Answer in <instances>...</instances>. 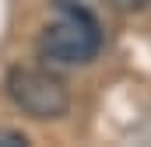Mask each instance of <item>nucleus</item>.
<instances>
[{
	"mask_svg": "<svg viewBox=\"0 0 151 147\" xmlns=\"http://www.w3.org/2000/svg\"><path fill=\"white\" fill-rule=\"evenodd\" d=\"M99 49H102V32L84 11L46 25L42 35H39V53L46 60H53V63H63V67L91 63L99 56Z\"/></svg>",
	"mask_w": 151,
	"mask_h": 147,
	"instance_id": "f03ea898",
	"label": "nucleus"
},
{
	"mask_svg": "<svg viewBox=\"0 0 151 147\" xmlns=\"http://www.w3.org/2000/svg\"><path fill=\"white\" fill-rule=\"evenodd\" d=\"M25 144H28L25 133H18V130H4V126H0V147H25Z\"/></svg>",
	"mask_w": 151,
	"mask_h": 147,
	"instance_id": "7ed1b4c3",
	"label": "nucleus"
},
{
	"mask_svg": "<svg viewBox=\"0 0 151 147\" xmlns=\"http://www.w3.org/2000/svg\"><path fill=\"white\" fill-rule=\"evenodd\" d=\"M116 11H144V7H151V0H109Z\"/></svg>",
	"mask_w": 151,
	"mask_h": 147,
	"instance_id": "20e7f679",
	"label": "nucleus"
},
{
	"mask_svg": "<svg viewBox=\"0 0 151 147\" xmlns=\"http://www.w3.org/2000/svg\"><path fill=\"white\" fill-rule=\"evenodd\" d=\"M4 88H7V98L32 119H60L70 109L67 84L39 67H11Z\"/></svg>",
	"mask_w": 151,
	"mask_h": 147,
	"instance_id": "f257e3e1",
	"label": "nucleus"
}]
</instances>
